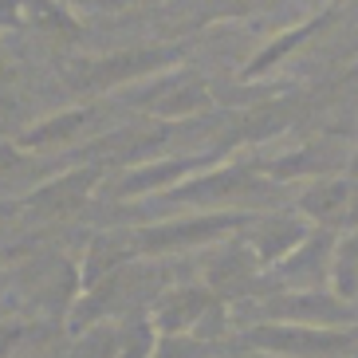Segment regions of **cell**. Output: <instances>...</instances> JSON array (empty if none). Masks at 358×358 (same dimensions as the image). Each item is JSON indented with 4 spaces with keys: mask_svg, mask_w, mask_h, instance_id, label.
Instances as JSON below:
<instances>
[{
    "mask_svg": "<svg viewBox=\"0 0 358 358\" xmlns=\"http://www.w3.org/2000/svg\"><path fill=\"white\" fill-rule=\"evenodd\" d=\"M260 209H178L169 217L134 224L138 256L150 260H169V256H189L205 252L213 244L229 241L232 232H241Z\"/></svg>",
    "mask_w": 358,
    "mask_h": 358,
    "instance_id": "1",
    "label": "cell"
},
{
    "mask_svg": "<svg viewBox=\"0 0 358 358\" xmlns=\"http://www.w3.org/2000/svg\"><path fill=\"white\" fill-rule=\"evenodd\" d=\"M185 55H189V43L169 40V43H138V48L91 55V59H64V83L83 99H103L110 91L138 83V79L166 71V67H178Z\"/></svg>",
    "mask_w": 358,
    "mask_h": 358,
    "instance_id": "2",
    "label": "cell"
},
{
    "mask_svg": "<svg viewBox=\"0 0 358 358\" xmlns=\"http://www.w3.org/2000/svg\"><path fill=\"white\" fill-rule=\"evenodd\" d=\"M232 311V335L252 323H303V327H355L358 307L343 303L331 287H284L260 299H236Z\"/></svg>",
    "mask_w": 358,
    "mask_h": 358,
    "instance_id": "3",
    "label": "cell"
},
{
    "mask_svg": "<svg viewBox=\"0 0 358 358\" xmlns=\"http://www.w3.org/2000/svg\"><path fill=\"white\" fill-rule=\"evenodd\" d=\"M236 350L264 358H355L358 355V323L355 327H303V323H252L229 338Z\"/></svg>",
    "mask_w": 358,
    "mask_h": 358,
    "instance_id": "4",
    "label": "cell"
},
{
    "mask_svg": "<svg viewBox=\"0 0 358 358\" xmlns=\"http://www.w3.org/2000/svg\"><path fill=\"white\" fill-rule=\"evenodd\" d=\"M224 158H229L224 150H189V154H166V158H150L127 169H110L95 201L99 205H134V201L162 197L201 169L221 166Z\"/></svg>",
    "mask_w": 358,
    "mask_h": 358,
    "instance_id": "5",
    "label": "cell"
},
{
    "mask_svg": "<svg viewBox=\"0 0 358 358\" xmlns=\"http://www.w3.org/2000/svg\"><path fill=\"white\" fill-rule=\"evenodd\" d=\"M106 173H110L106 166L55 169L52 178H43L40 185L20 193V217H36V221H67V217H79L87 205H95Z\"/></svg>",
    "mask_w": 358,
    "mask_h": 358,
    "instance_id": "6",
    "label": "cell"
},
{
    "mask_svg": "<svg viewBox=\"0 0 358 358\" xmlns=\"http://www.w3.org/2000/svg\"><path fill=\"white\" fill-rule=\"evenodd\" d=\"M79 260H67L64 252L48 256L32 268V275L20 284V315L43 319V323H64L79 299Z\"/></svg>",
    "mask_w": 358,
    "mask_h": 358,
    "instance_id": "7",
    "label": "cell"
},
{
    "mask_svg": "<svg viewBox=\"0 0 358 358\" xmlns=\"http://www.w3.org/2000/svg\"><path fill=\"white\" fill-rule=\"evenodd\" d=\"M205 260H201V280L221 295L224 303H236V299H260L264 295V268L256 260L252 244L244 241V232H232L229 241L205 248Z\"/></svg>",
    "mask_w": 358,
    "mask_h": 358,
    "instance_id": "8",
    "label": "cell"
},
{
    "mask_svg": "<svg viewBox=\"0 0 358 358\" xmlns=\"http://www.w3.org/2000/svg\"><path fill=\"white\" fill-rule=\"evenodd\" d=\"M106 118V103H75V106H64V110H52V115L36 118L32 127H24L16 134V146L24 154H55V150H75L79 142L95 138Z\"/></svg>",
    "mask_w": 358,
    "mask_h": 358,
    "instance_id": "9",
    "label": "cell"
},
{
    "mask_svg": "<svg viewBox=\"0 0 358 358\" xmlns=\"http://www.w3.org/2000/svg\"><path fill=\"white\" fill-rule=\"evenodd\" d=\"M335 244H338V232L335 229H319L315 224L284 260L272 264V268L264 272V295L284 292V287H327Z\"/></svg>",
    "mask_w": 358,
    "mask_h": 358,
    "instance_id": "10",
    "label": "cell"
},
{
    "mask_svg": "<svg viewBox=\"0 0 358 358\" xmlns=\"http://www.w3.org/2000/svg\"><path fill=\"white\" fill-rule=\"evenodd\" d=\"M350 154L355 150L343 146L338 138H315V142H303V146L287 150V154L252 158V162L264 178L280 181V185H295V181H315V178H327V173H343L350 166Z\"/></svg>",
    "mask_w": 358,
    "mask_h": 358,
    "instance_id": "11",
    "label": "cell"
},
{
    "mask_svg": "<svg viewBox=\"0 0 358 358\" xmlns=\"http://www.w3.org/2000/svg\"><path fill=\"white\" fill-rule=\"evenodd\" d=\"M299 118H303V95H295L287 87L275 91V95H264L236 110L232 146H264V142L280 138L284 130H292Z\"/></svg>",
    "mask_w": 358,
    "mask_h": 358,
    "instance_id": "12",
    "label": "cell"
},
{
    "mask_svg": "<svg viewBox=\"0 0 358 358\" xmlns=\"http://www.w3.org/2000/svg\"><path fill=\"white\" fill-rule=\"evenodd\" d=\"M221 295L213 292L205 280H173L166 284L158 295H154V303L146 307L154 327H158V335H193L201 323V315L217 303Z\"/></svg>",
    "mask_w": 358,
    "mask_h": 358,
    "instance_id": "13",
    "label": "cell"
},
{
    "mask_svg": "<svg viewBox=\"0 0 358 358\" xmlns=\"http://www.w3.org/2000/svg\"><path fill=\"white\" fill-rule=\"evenodd\" d=\"M350 205H355V181H350L347 169L303 181V189L295 193V201H292V209L299 217H307L319 229H335V232L350 229Z\"/></svg>",
    "mask_w": 358,
    "mask_h": 358,
    "instance_id": "14",
    "label": "cell"
},
{
    "mask_svg": "<svg viewBox=\"0 0 358 358\" xmlns=\"http://www.w3.org/2000/svg\"><path fill=\"white\" fill-rule=\"evenodd\" d=\"M311 229H315V224L307 221V217H299L295 209H260L241 232H244V241L252 244L260 268L268 272V268L284 260Z\"/></svg>",
    "mask_w": 358,
    "mask_h": 358,
    "instance_id": "15",
    "label": "cell"
},
{
    "mask_svg": "<svg viewBox=\"0 0 358 358\" xmlns=\"http://www.w3.org/2000/svg\"><path fill=\"white\" fill-rule=\"evenodd\" d=\"M335 20H338V8H335V4H323V8L311 12L307 20L292 24V28H284V32H275L272 40L264 43L260 52H256L252 59L241 67V75H236V79H241V83H264V79H268L275 67L287 64V59H292V55L299 52V48H303L311 36H319L323 28H331Z\"/></svg>",
    "mask_w": 358,
    "mask_h": 358,
    "instance_id": "16",
    "label": "cell"
},
{
    "mask_svg": "<svg viewBox=\"0 0 358 358\" xmlns=\"http://www.w3.org/2000/svg\"><path fill=\"white\" fill-rule=\"evenodd\" d=\"M130 260H138L134 224H103L99 232L87 236L83 252H79V284L95 287L99 280H106Z\"/></svg>",
    "mask_w": 358,
    "mask_h": 358,
    "instance_id": "17",
    "label": "cell"
},
{
    "mask_svg": "<svg viewBox=\"0 0 358 358\" xmlns=\"http://www.w3.org/2000/svg\"><path fill=\"white\" fill-rule=\"evenodd\" d=\"M16 12H20V28L28 32L64 36V40L79 36V20L64 0H16Z\"/></svg>",
    "mask_w": 358,
    "mask_h": 358,
    "instance_id": "18",
    "label": "cell"
},
{
    "mask_svg": "<svg viewBox=\"0 0 358 358\" xmlns=\"http://www.w3.org/2000/svg\"><path fill=\"white\" fill-rule=\"evenodd\" d=\"M327 287L343 299V303L358 307V229L338 232L335 256H331V280Z\"/></svg>",
    "mask_w": 358,
    "mask_h": 358,
    "instance_id": "19",
    "label": "cell"
},
{
    "mask_svg": "<svg viewBox=\"0 0 358 358\" xmlns=\"http://www.w3.org/2000/svg\"><path fill=\"white\" fill-rule=\"evenodd\" d=\"M118 327V350L115 358H154V347H158V327L150 319V311H130V315L115 319Z\"/></svg>",
    "mask_w": 358,
    "mask_h": 358,
    "instance_id": "20",
    "label": "cell"
},
{
    "mask_svg": "<svg viewBox=\"0 0 358 358\" xmlns=\"http://www.w3.org/2000/svg\"><path fill=\"white\" fill-rule=\"evenodd\" d=\"M115 350H118V327L115 319H103V323L71 335V347H67L64 358H115Z\"/></svg>",
    "mask_w": 358,
    "mask_h": 358,
    "instance_id": "21",
    "label": "cell"
},
{
    "mask_svg": "<svg viewBox=\"0 0 358 358\" xmlns=\"http://www.w3.org/2000/svg\"><path fill=\"white\" fill-rule=\"evenodd\" d=\"M229 343H209L197 335H162L154 358H224Z\"/></svg>",
    "mask_w": 358,
    "mask_h": 358,
    "instance_id": "22",
    "label": "cell"
},
{
    "mask_svg": "<svg viewBox=\"0 0 358 358\" xmlns=\"http://www.w3.org/2000/svg\"><path fill=\"white\" fill-rule=\"evenodd\" d=\"M43 327V319H28V315H0V358H12L28 335H36Z\"/></svg>",
    "mask_w": 358,
    "mask_h": 358,
    "instance_id": "23",
    "label": "cell"
},
{
    "mask_svg": "<svg viewBox=\"0 0 358 358\" xmlns=\"http://www.w3.org/2000/svg\"><path fill=\"white\" fill-rule=\"evenodd\" d=\"M20 221V197H0V224Z\"/></svg>",
    "mask_w": 358,
    "mask_h": 358,
    "instance_id": "24",
    "label": "cell"
},
{
    "mask_svg": "<svg viewBox=\"0 0 358 358\" xmlns=\"http://www.w3.org/2000/svg\"><path fill=\"white\" fill-rule=\"evenodd\" d=\"M12 75V55H8V48H4V40H0V83Z\"/></svg>",
    "mask_w": 358,
    "mask_h": 358,
    "instance_id": "25",
    "label": "cell"
},
{
    "mask_svg": "<svg viewBox=\"0 0 358 358\" xmlns=\"http://www.w3.org/2000/svg\"><path fill=\"white\" fill-rule=\"evenodd\" d=\"M67 8H87V4H99V0H64Z\"/></svg>",
    "mask_w": 358,
    "mask_h": 358,
    "instance_id": "26",
    "label": "cell"
},
{
    "mask_svg": "<svg viewBox=\"0 0 358 358\" xmlns=\"http://www.w3.org/2000/svg\"><path fill=\"white\" fill-rule=\"evenodd\" d=\"M323 4H335V8H343V0H323Z\"/></svg>",
    "mask_w": 358,
    "mask_h": 358,
    "instance_id": "27",
    "label": "cell"
},
{
    "mask_svg": "<svg viewBox=\"0 0 358 358\" xmlns=\"http://www.w3.org/2000/svg\"><path fill=\"white\" fill-rule=\"evenodd\" d=\"M350 162H355V166H358V146H355V154H350Z\"/></svg>",
    "mask_w": 358,
    "mask_h": 358,
    "instance_id": "28",
    "label": "cell"
},
{
    "mask_svg": "<svg viewBox=\"0 0 358 358\" xmlns=\"http://www.w3.org/2000/svg\"><path fill=\"white\" fill-rule=\"evenodd\" d=\"M36 358H52V355H36Z\"/></svg>",
    "mask_w": 358,
    "mask_h": 358,
    "instance_id": "29",
    "label": "cell"
},
{
    "mask_svg": "<svg viewBox=\"0 0 358 358\" xmlns=\"http://www.w3.org/2000/svg\"><path fill=\"white\" fill-rule=\"evenodd\" d=\"M0 229H4V224H0Z\"/></svg>",
    "mask_w": 358,
    "mask_h": 358,
    "instance_id": "30",
    "label": "cell"
},
{
    "mask_svg": "<svg viewBox=\"0 0 358 358\" xmlns=\"http://www.w3.org/2000/svg\"><path fill=\"white\" fill-rule=\"evenodd\" d=\"M224 358H229V355H224Z\"/></svg>",
    "mask_w": 358,
    "mask_h": 358,
    "instance_id": "31",
    "label": "cell"
}]
</instances>
